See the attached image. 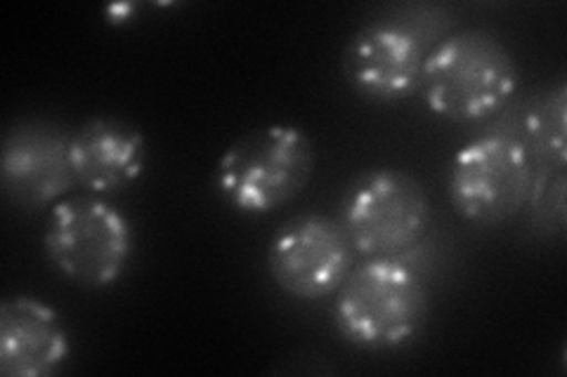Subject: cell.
I'll return each mask as SVG.
<instances>
[{"label": "cell", "mask_w": 567, "mask_h": 377, "mask_svg": "<svg viewBox=\"0 0 567 377\" xmlns=\"http://www.w3.org/2000/svg\"><path fill=\"white\" fill-rule=\"evenodd\" d=\"M419 87L440 118L483 121L502 112L516 95L518 64L492 31L461 29L425 55Z\"/></svg>", "instance_id": "cell-1"}, {"label": "cell", "mask_w": 567, "mask_h": 377, "mask_svg": "<svg viewBox=\"0 0 567 377\" xmlns=\"http://www.w3.org/2000/svg\"><path fill=\"white\" fill-rule=\"evenodd\" d=\"M336 293V331L346 343L367 352L412 343L431 314L425 283L400 258H369L352 266Z\"/></svg>", "instance_id": "cell-2"}, {"label": "cell", "mask_w": 567, "mask_h": 377, "mask_svg": "<svg viewBox=\"0 0 567 377\" xmlns=\"http://www.w3.org/2000/svg\"><path fill=\"white\" fill-rule=\"evenodd\" d=\"M317 166L312 139L298 125H265L220 156L216 189L244 214H268L306 191Z\"/></svg>", "instance_id": "cell-3"}, {"label": "cell", "mask_w": 567, "mask_h": 377, "mask_svg": "<svg viewBox=\"0 0 567 377\" xmlns=\"http://www.w3.org/2000/svg\"><path fill=\"white\" fill-rule=\"evenodd\" d=\"M133 245L135 237L126 214L97 196H69L48 212L45 258L83 289L116 283L131 262Z\"/></svg>", "instance_id": "cell-4"}, {"label": "cell", "mask_w": 567, "mask_h": 377, "mask_svg": "<svg viewBox=\"0 0 567 377\" xmlns=\"http://www.w3.org/2000/svg\"><path fill=\"white\" fill-rule=\"evenodd\" d=\"M431 220V199L414 175L377 168L352 179L343 193L339 224L354 253L398 258L425 237Z\"/></svg>", "instance_id": "cell-5"}, {"label": "cell", "mask_w": 567, "mask_h": 377, "mask_svg": "<svg viewBox=\"0 0 567 377\" xmlns=\"http://www.w3.org/2000/svg\"><path fill=\"white\" fill-rule=\"evenodd\" d=\"M535 170V160L518 135H483L452 158L450 203L466 222L496 227L525 208Z\"/></svg>", "instance_id": "cell-6"}, {"label": "cell", "mask_w": 567, "mask_h": 377, "mask_svg": "<svg viewBox=\"0 0 567 377\" xmlns=\"http://www.w3.org/2000/svg\"><path fill=\"white\" fill-rule=\"evenodd\" d=\"M354 250L339 220L296 214L270 241L268 269L279 289L296 300H322L341 289L352 272Z\"/></svg>", "instance_id": "cell-7"}, {"label": "cell", "mask_w": 567, "mask_h": 377, "mask_svg": "<svg viewBox=\"0 0 567 377\" xmlns=\"http://www.w3.org/2000/svg\"><path fill=\"white\" fill-rule=\"evenodd\" d=\"M69 139L50 121H17L3 137L0 179L6 199L22 210L52 208L76 185L69 158Z\"/></svg>", "instance_id": "cell-8"}, {"label": "cell", "mask_w": 567, "mask_h": 377, "mask_svg": "<svg viewBox=\"0 0 567 377\" xmlns=\"http://www.w3.org/2000/svg\"><path fill=\"white\" fill-rule=\"evenodd\" d=\"M425 43L406 27L379 17L352 33L343 50V76L362 100L390 104L421 83Z\"/></svg>", "instance_id": "cell-9"}, {"label": "cell", "mask_w": 567, "mask_h": 377, "mask_svg": "<svg viewBox=\"0 0 567 377\" xmlns=\"http://www.w3.org/2000/svg\"><path fill=\"white\" fill-rule=\"evenodd\" d=\"M71 352L60 314L45 302L14 295L0 304V373L8 377H50Z\"/></svg>", "instance_id": "cell-10"}, {"label": "cell", "mask_w": 567, "mask_h": 377, "mask_svg": "<svg viewBox=\"0 0 567 377\" xmlns=\"http://www.w3.org/2000/svg\"><path fill=\"white\" fill-rule=\"evenodd\" d=\"M69 158L76 185L93 193L118 191L145 170V135L128 121L97 116L71 133Z\"/></svg>", "instance_id": "cell-11"}, {"label": "cell", "mask_w": 567, "mask_h": 377, "mask_svg": "<svg viewBox=\"0 0 567 377\" xmlns=\"http://www.w3.org/2000/svg\"><path fill=\"white\" fill-rule=\"evenodd\" d=\"M520 142L535 168L565 170L567 164V87L565 81L537 90L520 114Z\"/></svg>", "instance_id": "cell-12"}, {"label": "cell", "mask_w": 567, "mask_h": 377, "mask_svg": "<svg viewBox=\"0 0 567 377\" xmlns=\"http://www.w3.org/2000/svg\"><path fill=\"white\" fill-rule=\"evenodd\" d=\"M565 170L537 168L529 189V224L542 237H563L565 233Z\"/></svg>", "instance_id": "cell-13"}, {"label": "cell", "mask_w": 567, "mask_h": 377, "mask_svg": "<svg viewBox=\"0 0 567 377\" xmlns=\"http://www.w3.org/2000/svg\"><path fill=\"white\" fill-rule=\"evenodd\" d=\"M131 12H133V6H114V8H112V17H114V22H121V20H131Z\"/></svg>", "instance_id": "cell-14"}]
</instances>
